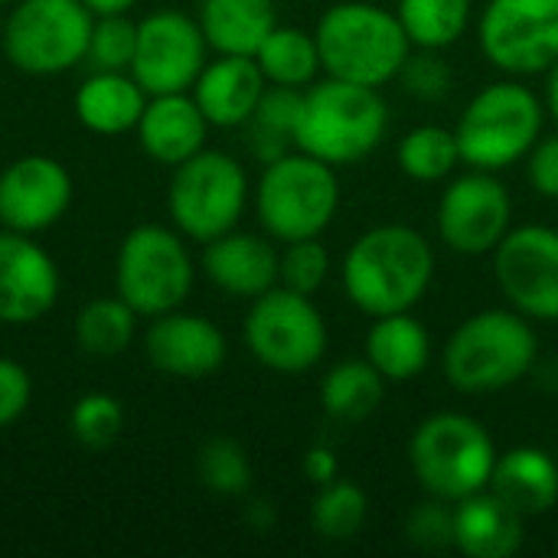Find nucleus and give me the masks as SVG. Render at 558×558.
<instances>
[{
	"mask_svg": "<svg viewBox=\"0 0 558 558\" xmlns=\"http://www.w3.org/2000/svg\"><path fill=\"white\" fill-rule=\"evenodd\" d=\"M435 245L412 226L383 222L353 239L340 262L347 301L366 317L415 311L435 284Z\"/></svg>",
	"mask_w": 558,
	"mask_h": 558,
	"instance_id": "f257e3e1",
	"label": "nucleus"
},
{
	"mask_svg": "<svg viewBox=\"0 0 558 558\" xmlns=\"http://www.w3.org/2000/svg\"><path fill=\"white\" fill-rule=\"evenodd\" d=\"M539 360V337L530 317L487 307L464 317L441 347V376L461 396H490L523 383Z\"/></svg>",
	"mask_w": 558,
	"mask_h": 558,
	"instance_id": "f03ea898",
	"label": "nucleus"
},
{
	"mask_svg": "<svg viewBox=\"0 0 558 558\" xmlns=\"http://www.w3.org/2000/svg\"><path fill=\"white\" fill-rule=\"evenodd\" d=\"M386 131L389 105L379 88L324 75L301 92L294 147L337 170L366 160Z\"/></svg>",
	"mask_w": 558,
	"mask_h": 558,
	"instance_id": "7ed1b4c3",
	"label": "nucleus"
},
{
	"mask_svg": "<svg viewBox=\"0 0 558 558\" xmlns=\"http://www.w3.org/2000/svg\"><path fill=\"white\" fill-rule=\"evenodd\" d=\"M324 75L383 88L399 78L412 43L396 16L369 0H340L314 26Z\"/></svg>",
	"mask_w": 558,
	"mask_h": 558,
	"instance_id": "20e7f679",
	"label": "nucleus"
},
{
	"mask_svg": "<svg viewBox=\"0 0 558 558\" xmlns=\"http://www.w3.org/2000/svg\"><path fill=\"white\" fill-rule=\"evenodd\" d=\"M546 105L523 78L504 75L484 85L461 111L454 134L461 163L471 170L504 173L526 160L546 128Z\"/></svg>",
	"mask_w": 558,
	"mask_h": 558,
	"instance_id": "39448f33",
	"label": "nucleus"
},
{
	"mask_svg": "<svg viewBox=\"0 0 558 558\" xmlns=\"http://www.w3.org/2000/svg\"><path fill=\"white\" fill-rule=\"evenodd\" d=\"M497 445L484 422L464 412H435L409 441V468L422 494L458 504L490 487Z\"/></svg>",
	"mask_w": 558,
	"mask_h": 558,
	"instance_id": "423d86ee",
	"label": "nucleus"
},
{
	"mask_svg": "<svg viewBox=\"0 0 558 558\" xmlns=\"http://www.w3.org/2000/svg\"><path fill=\"white\" fill-rule=\"evenodd\" d=\"M252 199L265 235L278 245L314 239L324 235L340 213V177L337 167L294 147L262 167Z\"/></svg>",
	"mask_w": 558,
	"mask_h": 558,
	"instance_id": "0eeeda50",
	"label": "nucleus"
},
{
	"mask_svg": "<svg viewBox=\"0 0 558 558\" xmlns=\"http://www.w3.org/2000/svg\"><path fill=\"white\" fill-rule=\"evenodd\" d=\"M248 199L252 186L245 167L232 154L209 147L173 167L167 186V213L173 229L199 245L239 229Z\"/></svg>",
	"mask_w": 558,
	"mask_h": 558,
	"instance_id": "6e6552de",
	"label": "nucleus"
},
{
	"mask_svg": "<svg viewBox=\"0 0 558 558\" xmlns=\"http://www.w3.org/2000/svg\"><path fill=\"white\" fill-rule=\"evenodd\" d=\"M193 258L173 226H134L114 258V294L137 317H160L186 304L193 291Z\"/></svg>",
	"mask_w": 558,
	"mask_h": 558,
	"instance_id": "1a4fd4ad",
	"label": "nucleus"
},
{
	"mask_svg": "<svg viewBox=\"0 0 558 558\" xmlns=\"http://www.w3.org/2000/svg\"><path fill=\"white\" fill-rule=\"evenodd\" d=\"M242 340L265 369L301 376L324 360L330 330L311 294L275 284L252 301L242 324Z\"/></svg>",
	"mask_w": 558,
	"mask_h": 558,
	"instance_id": "9d476101",
	"label": "nucleus"
},
{
	"mask_svg": "<svg viewBox=\"0 0 558 558\" xmlns=\"http://www.w3.org/2000/svg\"><path fill=\"white\" fill-rule=\"evenodd\" d=\"M95 13L82 0H16L0 29L3 56L26 75H62L85 62Z\"/></svg>",
	"mask_w": 558,
	"mask_h": 558,
	"instance_id": "9b49d317",
	"label": "nucleus"
},
{
	"mask_svg": "<svg viewBox=\"0 0 558 558\" xmlns=\"http://www.w3.org/2000/svg\"><path fill=\"white\" fill-rule=\"evenodd\" d=\"M477 43L504 75H546L558 62V0H487Z\"/></svg>",
	"mask_w": 558,
	"mask_h": 558,
	"instance_id": "f8f14e48",
	"label": "nucleus"
},
{
	"mask_svg": "<svg viewBox=\"0 0 558 558\" xmlns=\"http://www.w3.org/2000/svg\"><path fill=\"white\" fill-rule=\"evenodd\" d=\"M438 239L445 248L464 258L494 255V248L513 229V196L500 173L464 170L454 173L438 199L435 213Z\"/></svg>",
	"mask_w": 558,
	"mask_h": 558,
	"instance_id": "ddd939ff",
	"label": "nucleus"
},
{
	"mask_svg": "<svg viewBox=\"0 0 558 558\" xmlns=\"http://www.w3.org/2000/svg\"><path fill=\"white\" fill-rule=\"evenodd\" d=\"M507 304L533 324H558V229L513 226L490 255Z\"/></svg>",
	"mask_w": 558,
	"mask_h": 558,
	"instance_id": "4468645a",
	"label": "nucleus"
},
{
	"mask_svg": "<svg viewBox=\"0 0 558 558\" xmlns=\"http://www.w3.org/2000/svg\"><path fill=\"white\" fill-rule=\"evenodd\" d=\"M209 43L196 16L180 10H154L137 23L131 75L147 95L190 92L209 62Z\"/></svg>",
	"mask_w": 558,
	"mask_h": 558,
	"instance_id": "2eb2a0df",
	"label": "nucleus"
},
{
	"mask_svg": "<svg viewBox=\"0 0 558 558\" xmlns=\"http://www.w3.org/2000/svg\"><path fill=\"white\" fill-rule=\"evenodd\" d=\"M72 173L46 154H26L0 173V226L36 235L52 229L72 206Z\"/></svg>",
	"mask_w": 558,
	"mask_h": 558,
	"instance_id": "dca6fc26",
	"label": "nucleus"
},
{
	"mask_svg": "<svg viewBox=\"0 0 558 558\" xmlns=\"http://www.w3.org/2000/svg\"><path fill=\"white\" fill-rule=\"evenodd\" d=\"M59 268L33 235L0 229V324L26 327L59 301Z\"/></svg>",
	"mask_w": 558,
	"mask_h": 558,
	"instance_id": "f3484780",
	"label": "nucleus"
},
{
	"mask_svg": "<svg viewBox=\"0 0 558 558\" xmlns=\"http://www.w3.org/2000/svg\"><path fill=\"white\" fill-rule=\"evenodd\" d=\"M144 353L154 369L173 379H206L229 360V340L216 320L190 314L183 307L150 317L144 333Z\"/></svg>",
	"mask_w": 558,
	"mask_h": 558,
	"instance_id": "a211bd4d",
	"label": "nucleus"
},
{
	"mask_svg": "<svg viewBox=\"0 0 558 558\" xmlns=\"http://www.w3.org/2000/svg\"><path fill=\"white\" fill-rule=\"evenodd\" d=\"M278 258L281 248L271 235L232 229L203 245V271L206 278L229 298L255 301L258 294L278 284Z\"/></svg>",
	"mask_w": 558,
	"mask_h": 558,
	"instance_id": "6ab92c4d",
	"label": "nucleus"
},
{
	"mask_svg": "<svg viewBox=\"0 0 558 558\" xmlns=\"http://www.w3.org/2000/svg\"><path fill=\"white\" fill-rule=\"evenodd\" d=\"M268 78L255 56H219L203 65L190 95L213 128H245L255 114Z\"/></svg>",
	"mask_w": 558,
	"mask_h": 558,
	"instance_id": "aec40b11",
	"label": "nucleus"
},
{
	"mask_svg": "<svg viewBox=\"0 0 558 558\" xmlns=\"http://www.w3.org/2000/svg\"><path fill=\"white\" fill-rule=\"evenodd\" d=\"M209 121L199 111L196 98L190 92H170V95H150L144 105V114L137 121V141L141 150L163 163V167H180L193 154L206 147Z\"/></svg>",
	"mask_w": 558,
	"mask_h": 558,
	"instance_id": "412c9836",
	"label": "nucleus"
},
{
	"mask_svg": "<svg viewBox=\"0 0 558 558\" xmlns=\"http://www.w3.org/2000/svg\"><path fill=\"white\" fill-rule=\"evenodd\" d=\"M526 523L494 490L454 504V549L468 558H510L523 549Z\"/></svg>",
	"mask_w": 558,
	"mask_h": 558,
	"instance_id": "4be33fe9",
	"label": "nucleus"
},
{
	"mask_svg": "<svg viewBox=\"0 0 558 558\" xmlns=\"http://www.w3.org/2000/svg\"><path fill=\"white\" fill-rule=\"evenodd\" d=\"M523 520H539L558 504V461L539 445H517L497 454L490 487Z\"/></svg>",
	"mask_w": 558,
	"mask_h": 558,
	"instance_id": "5701e85b",
	"label": "nucleus"
},
{
	"mask_svg": "<svg viewBox=\"0 0 558 558\" xmlns=\"http://www.w3.org/2000/svg\"><path fill=\"white\" fill-rule=\"evenodd\" d=\"M432 333L412 311L373 317L363 340V356L383 373L386 383L418 379L432 363Z\"/></svg>",
	"mask_w": 558,
	"mask_h": 558,
	"instance_id": "b1692460",
	"label": "nucleus"
},
{
	"mask_svg": "<svg viewBox=\"0 0 558 558\" xmlns=\"http://www.w3.org/2000/svg\"><path fill=\"white\" fill-rule=\"evenodd\" d=\"M147 92L131 72H92L75 88V118L101 137H118L137 128Z\"/></svg>",
	"mask_w": 558,
	"mask_h": 558,
	"instance_id": "393cba45",
	"label": "nucleus"
},
{
	"mask_svg": "<svg viewBox=\"0 0 558 558\" xmlns=\"http://www.w3.org/2000/svg\"><path fill=\"white\" fill-rule=\"evenodd\" d=\"M199 29L219 56H255L278 26L275 0H199Z\"/></svg>",
	"mask_w": 558,
	"mask_h": 558,
	"instance_id": "a878e982",
	"label": "nucleus"
},
{
	"mask_svg": "<svg viewBox=\"0 0 558 558\" xmlns=\"http://www.w3.org/2000/svg\"><path fill=\"white\" fill-rule=\"evenodd\" d=\"M386 379L383 373L366 360H340L333 363L320 379V409L343 425H360L369 415L379 412L386 399Z\"/></svg>",
	"mask_w": 558,
	"mask_h": 558,
	"instance_id": "bb28decb",
	"label": "nucleus"
},
{
	"mask_svg": "<svg viewBox=\"0 0 558 558\" xmlns=\"http://www.w3.org/2000/svg\"><path fill=\"white\" fill-rule=\"evenodd\" d=\"M255 62L268 85H284V88H307L320 78V49L317 36L301 29V26H284L278 23L265 43L255 52Z\"/></svg>",
	"mask_w": 558,
	"mask_h": 558,
	"instance_id": "cd10ccee",
	"label": "nucleus"
},
{
	"mask_svg": "<svg viewBox=\"0 0 558 558\" xmlns=\"http://www.w3.org/2000/svg\"><path fill=\"white\" fill-rule=\"evenodd\" d=\"M396 16L415 49H448L468 33L474 0H396Z\"/></svg>",
	"mask_w": 558,
	"mask_h": 558,
	"instance_id": "c85d7f7f",
	"label": "nucleus"
},
{
	"mask_svg": "<svg viewBox=\"0 0 558 558\" xmlns=\"http://www.w3.org/2000/svg\"><path fill=\"white\" fill-rule=\"evenodd\" d=\"M399 170L415 183H445L461 167V147L454 128L418 124L402 134L396 147Z\"/></svg>",
	"mask_w": 558,
	"mask_h": 558,
	"instance_id": "c756f323",
	"label": "nucleus"
},
{
	"mask_svg": "<svg viewBox=\"0 0 558 558\" xmlns=\"http://www.w3.org/2000/svg\"><path fill=\"white\" fill-rule=\"evenodd\" d=\"M301 92L304 88H284V85H268L255 114L248 118V147L252 154L265 163L278 160L281 154L294 150V128H298V111H301Z\"/></svg>",
	"mask_w": 558,
	"mask_h": 558,
	"instance_id": "7c9ffc66",
	"label": "nucleus"
},
{
	"mask_svg": "<svg viewBox=\"0 0 558 558\" xmlns=\"http://www.w3.org/2000/svg\"><path fill=\"white\" fill-rule=\"evenodd\" d=\"M369 520V497L353 481H330L317 487L311 504V530L324 543H350L363 533Z\"/></svg>",
	"mask_w": 558,
	"mask_h": 558,
	"instance_id": "2f4dec72",
	"label": "nucleus"
},
{
	"mask_svg": "<svg viewBox=\"0 0 558 558\" xmlns=\"http://www.w3.org/2000/svg\"><path fill=\"white\" fill-rule=\"evenodd\" d=\"M137 330V314L114 294V298H95L82 307L75 320V340L88 356L111 360L128 350Z\"/></svg>",
	"mask_w": 558,
	"mask_h": 558,
	"instance_id": "473e14b6",
	"label": "nucleus"
},
{
	"mask_svg": "<svg viewBox=\"0 0 558 558\" xmlns=\"http://www.w3.org/2000/svg\"><path fill=\"white\" fill-rule=\"evenodd\" d=\"M196 477L209 494L242 497L252 487V461L235 438H209L196 454Z\"/></svg>",
	"mask_w": 558,
	"mask_h": 558,
	"instance_id": "72a5a7b5",
	"label": "nucleus"
},
{
	"mask_svg": "<svg viewBox=\"0 0 558 558\" xmlns=\"http://www.w3.org/2000/svg\"><path fill=\"white\" fill-rule=\"evenodd\" d=\"M69 428L82 448L105 451L124 432V409L108 392H85L69 412Z\"/></svg>",
	"mask_w": 558,
	"mask_h": 558,
	"instance_id": "f704fd0d",
	"label": "nucleus"
},
{
	"mask_svg": "<svg viewBox=\"0 0 558 558\" xmlns=\"http://www.w3.org/2000/svg\"><path fill=\"white\" fill-rule=\"evenodd\" d=\"M134 46H137V23L128 20V13L95 16L85 62L92 65V72H131Z\"/></svg>",
	"mask_w": 558,
	"mask_h": 558,
	"instance_id": "c9c22d12",
	"label": "nucleus"
},
{
	"mask_svg": "<svg viewBox=\"0 0 558 558\" xmlns=\"http://www.w3.org/2000/svg\"><path fill=\"white\" fill-rule=\"evenodd\" d=\"M330 271H333V262H330V252L320 242V235L284 242L281 258H278V284L281 288L314 298L327 284Z\"/></svg>",
	"mask_w": 558,
	"mask_h": 558,
	"instance_id": "e433bc0d",
	"label": "nucleus"
},
{
	"mask_svg": "<svg viewBox=\"0 0 558 558\" xmlns=\"http://www.w3.org/2000/svg\"><path fill=\"white\" fill-rule=\"evenodd\" d=\"M399 82L405 95H412L422 105H438L451 95L454 88V69L445 59V49H415L409 52Z\"/></svg>",
	"mask_w": 558,
	"mask_h": 558,
	"instance_id": "4c0bfd02",
	"label": "nucleus"
},
{
	"mask_svg": "<svg viewBox=\"0 0 558 558\" xmlns=\"http://www.w3.org/2000/svg\"><path fill=\"white\" fill-rule=\"evenodd\" d=\"M402 533H405L409 546H415L418 553L454 549V504L425 494V500H418L405 513Z\"/></svg>",
	"mask_w": 558,
	"mask_h": 558,
	"instance_id": "58836bf2",
	"label": "nucleus"
},
{
	"mask_svg": "<svg viewBox=\"0 0 558 558\" xmlns=\"http://www.w3.org/2000/svg\"><path fill=\"white\" fill-rule=\"evenodd\" d=\"M33 399V379L23 363L0 356V432L20 422Z\"/></svg>",
	"mask_w": 558,
	"mask_h": 558,
	"instance_id": "ea45409f",
	"label": "nucleus"
},
{
	"mask_svg": "<svg viewBox=\"0 0 558 558\" xmlns=\"http://www.w3.org/2000/svg\"><path fill=\"white\" fill-rule=\"evenodd\" d=\"M523 163H526V180L533 193L549 203H558V128L533 144Z\"/></svg>",
	"mask_w": 558,
	"mask_h": 558,
	"instance_id": "a19ab883",
	"label": "nucleus"
},
{
	"mask_svg": "<svg viewBox=\"0 0 558 558\" xmlns=\"http://www.w3.org/2000/svg\"><path fill=\"white\" fill-rule=\"evenodd\" d=\"M304 477H307L314 487H324V484L337 481V477H340V458H337V451L327 448V445H314V448L304 454Z\"/></svg>",
	"mask_w": 558,
	"mask_h": 558,
	"instance_id": "79ce46f5",
	"label": "nucleus"
},
{
	"mask_svg": "<svg viewBox=\"0 0 558 558\" xmlns=\"http://www.w3.org/2000/svg\"><path fill=\"white\" fill-rule=\"evenodd\" d=\"M275 520H278V513H275V504H268V500H252L248 510H245V523H248L252 530H258V533L271 530Z\"/></svg>",
	"mask_w": 558,
	"mask_h": 558,
	"instance_id": "37998d69",
	"label": "nucleus"
},
{
	"mask_svg": "<svg viewBox=\"0 0 558 558\" xmlns=\"http://www.w3.org/2000/svg\"><path fill=\"white\" fill-rule=\"evenodd\" d=\"M543 105H546V118L558 128V62L546 72V92H543Z\"/></svg>",
	"mask_w": 558,
	"mask_h": 558,
	"instance_id": "c03bdc74",
	"label": "nucleus"
},
{
	"mask_svg": "<svg viewBox=\"0 0 558 558\" xmlns=\"http://www.w3.org/2000/svg\"><path fill=\"white\" fill-rule=\"evenodd\" d=\"M95 16H108V13H128L137 0H82Z\"/></svg>",
	"mask_w": 558,
	"mask_h": 558,
	"instance_id": "a18cd8bd",
	"label": "nucleus"
},
{
	"mask_svg": "<svg viewBox=\"0 0 558 558\" xmlns=\"http://www.w3.org/2000/svg\"><path fill=\"white\" fill-rule=\"evenodd\" d=\"M0 3H10V0H0Z\"/></svg>",
	"mask_w": 558,
	"mask_h": 558,
	"instance_id": "49530a36",
	"label": "nucleus"
},
{
	"mask_svg": "<svg viewBox=\"0 0 558 558\" xmlns=\"http://www.w3.org/2000/svg\"><path fill=\"white\" fill-rule=\"evenodd\" d=\"M0 29H3V23H0Z\"/></svg>",
	"mask_w": 558,
	"mask_h": 558,
	"instance_id": "de8ad7c7",
	"label": "nucleus"
}]
</instances>
